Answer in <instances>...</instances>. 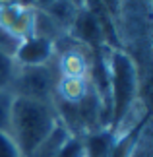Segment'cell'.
I'll list each match as a JSON object with an SVG mask.
<instances>
[{
	"label": "cell",
	"instance_id": "cell-1",
	"mask_svg": "<svg viewBox=\"0 0 153 157\" xmlns=\"http://www.w3.org/2000/svg\"><path fill=\"white\" fill-rule=\"evenodd\" d=\"M58 124L54 101H39L14 95L10 111L8 136L16 144L21 157H29L51 136Z\"/></svg>",
	"mask_w": 153,
	"mask_h": 157
},
{
	"label": "cell",
	"instance_id": "cell-2",
	"mask_svg": "<svg viewBox=\"0 0 153 157\" xmlns=\"http://www.w3.org/2000/svg\"><path fill=\"white\" fill-rule=\"evenodd\" d=\"M109 78H111V130L122 120L130 105L140 97L142 82L136 60L124 49H109Z\"/></svg>",
	"mask_w": 153,
	"mask_h": 157
},
{
	"label": "cell",
	"instance_id": "cell-3",
	"mask_svg": "<svg viewBox=\"0 0 153 157\" xmlns=\"http://www.w3.org/2000/svg\"><path fill=\"white\" fill-rule=\"evenodd\" d=\"M56 64L48 62L43 66H20L10 86V91L20 97L39 99V101H54V87L58 82Z\"/></svg>",
	"mask_w": 153,
	"mask_h": 157
},
{
	"label": "cell",
	"instance_id": "cell-4",
	"mask_svg": "<svg viewBox=\"0 0 153 157\" xmlns=\"http://www.w3.org/2000/svg\"><path fill=\"white\" fill-rule=\"evenodd\" d=\"M54 64H56L58 76L66 78H89V66L91 58L87 56V49L76 43L70 37V45H66L56 52L54 56Z\"/></svg>",
	"mask_w": 153,
	"mask_h": 157
},
{
	"label": "cell",
	"instance_id": "cell-5",
	"mask_svg": "<svg viewBox=\"0 0 153 157\" xmlns=\"http://www.w3.org/2000/svg\"><path fill=\"white\" fill-rule=\"evenodd\" d=\"M68 35L76 43H79L89 51H99L105 47V39H103V29H101L99 20L85 8H79Z\"/></svg>",
	"mask_w": 153,
	"mask_h": 157
},
{
	"label": "cell",
	"instance_id": "cell-6",
	"mask_svg": "<svg viewBox=\"0 0 153 157\" xmlns=\"http://www.w3.org/2000/svg\"><path fill=\"white\" fill-rule=\"evenodd\" d=\"M56 56L54 43L45 37H29L21 41L14 54L16 62L20 66H43L52 62Z\"/></svg>",
	"mask_w": 153,
	"mask_h": 157
},
{
	"label": "cell",
	"instance_id": "cell-7",
	"mask_svg": "<svg viewBox=\"0 0 153 157\" xmlns=\"http://www.w3.org/2000/svg\"><path fill=\"white\" fill-rule=\"evenodd\" d=\"M33 14L35 8H27V6L2 8L0 10V27L17 41H25L33 37Z\"/></svg>",
	"mask_w": 153,
	"mask_h": 157
},
{
	"label": "cell",
	"instance_id": "cell-8",
	"mask_svg": "<svg viewBox=\"0 0 153 157\" xmlns=\"http://www.w3.org/2000/svg\"><path fill=\"white\" fill-rule=\"evenodd\" d=\"M85 157H113L116 136L111 128H103L95 132H87L82 136Z\"/></svg>",
	"mask_w": 153,
	"mask_h": 157
},
{
	"label": "cell",
	"instance_id": "cell-9",
	"mask_svg": "<svg viewBox=\"0 0 153 157\" xmlns=\"http://www.w3.org/2000/svg\"><path fill=\"white\" fill-rule=\"evenodd\" d=\"M89 78H66L60 76L54 87V99L64 101V103L78 105L79 101L85 97V93L89 91Z\"/></svg>",
	"mask_w": 153,
	"mask_h": 157
},
{
	"label": "cell",
	"instance_id": "cell-10",
	"mask_svg": "<svg viewBox=\"0 0 153 157\" xmlns=\"http://www.w3.org/2000/svg\"><path fill=\"white\" fill-rule=\"evenodd\" d=\"M43 12H45L52 21H56L64 33H68L72 23L76 20V16H78V12H79V6H76L72 0H56L52 6H48V8L43 10Z\"/></svg>",
	"mask_w": 153,
	"mask_h": 157
},
{
	"label": "cell",
	"instance_id": "cell-11",
	"mask_svg": "<svg viewBox=\"0 0 153 157\" xmlns=\"http://www.w3.org/2000/svg\"><path fill=\"white\" fill-rule=\"evenodd\" d=\"M68 136H70V132L66 130L64 126L60 124V120H58L56 128L51 132V136H48L47 140L43 142L29 157H56V151L60 149V146L64 144V140H66Z\"/></svg>",
	"mask_w": 153,
	"mask_h": 157
},
{
	"label": "cell",
	"instance_id": "cell-12",
	"mask_svg": "<svg viewBox=\"0 0 153 157\" xmlns=\"http://www.w3.org/2000/svg\"><path fill=\"white\" fill-rule=\"evenodd\" d=\"M126 157H153V140H151V124L149 118L140 126L138 136L134 140Z\"/></svg>",
	"mask_w": 153,
	"mask_h": 157
},
{
	"label": "cell",
	"instance_id": "cell-13",
	"mask_svg": "<svg viewBox=\"0 0 153 157\" xmlns=\"http://www.w3.org/2000/svg\"><path fill=\"white\" fill-rule=\"evenodd\" d=\"M16 72H17L16 58L0 49V89H10Z\"/></svg>",
	"mask_w": 153,
	"mask_h": 157
},
{
	"label": "cell",
	"instance_id": "cell-14",
	"mask_svg": "<svg viewBox=\"0 0 153 157\" xmlns=\"http://www.w3.org/2000/svg\"><path fill=\"white\" fill-rule=\"evenodd\" d=\"M12 101L14 93L10 89H0V130L8 134L10 130V111H12Z\"/></svg>",
	"mask_w": 153,
	"mask_h": 157
},
{
	"label": "cell",
	"instance_id": "cell-15",
	"mask_svg": "<svg viewBox=\"0 0 153 157\" xmlns=\"http://www.w3.org/2000/svg\"><path fill=\"white\" fill-rule=\"evenodd\" d=\"M56 157H85L82 138L70 134V136L64 140V144L60 146V149L56 151Z\"/></svg>",
	"mask_w": 153,
	"mask_h": 157
},
{
	"label": "cell",
	"instance_id": "cell-16",
	"mask_svg": "<svg viewBox=\"0 0 153 157\" xmlns=\"http://www.w3.org/2000/svg\"><path fill=\"white\" fill-rule=\"evenodd\" d=\"M0 157H21L12 138L2 130H0Z\"/></svg>",
	"mask_w": 153,
	"mask_h": 157
},
{
	"label": "cell",
	"instance_id": "cell-17",
	"mask_svg": "<svg viewBox=\"0 0 153 157\" xmlns=\"http://www.w3.org/2000/svg\"><path fill=\"white\" fill-rule=\"evenodd\" d=\"M101 6L107 10V14L113 17V21L116 20V16H118V2L120 0H99Z\"/></svg>",
	"mask_w": 153,
	"mask_h": 157
},
{
	"label": "cell",
	"instance_id": "cell-18",
	"mask_svg": "<svg viewBox=\"0 0 153 157\" xmlns=\"http://www.w3.org/2000/svg\"><path fill=\"white\" fill-rule=\"evenodd\" d=\"M54 2H56V0H31L35 10H47L48 6H52Z\"/></svg>",
	"mask_w": 153,
	"mask_h": 157
},
{
	"label": "cell",
	"instance_id": "cell-19",
	"mask_svg": "<svg viewBox=\"0 0 153 157\" xmlns=\"http://www.w3.org/2000/svg\"><path fill=\"white\" fill-rule=\"evenodd\" d=\"M72 2H74L76 6H79V8H82V6H83V2H85V0H72Z\"/></svg>",
	"mask_w": 153,
	"mask_h": 157
}]
</instances>
